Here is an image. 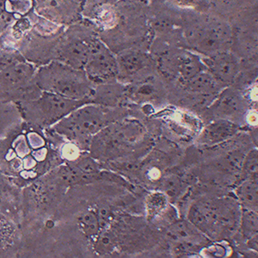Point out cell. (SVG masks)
I'll use <instances>...</instances> for the list:
<instances>
[{"mask_svg":"<svg viewBox=\"0 0 258 258\" xmlns=\"http://www.w3.org/2000/svg\"><path fill=\"white\" fill-rule=\"evenodd\" d=\"M112 109L96 103H85L53 125L52 129L85 153H88L93 136L116 121Z\"/></svg>","mask_w":258,"mask_h":258,"instance_id":"cell-1","label":"cell"},{"mask_svg":"<svg viewBox=\"0 0 258 258\" xmlns=\"http://www.w3.org/2000/svg\"><path fill=\"white\" fill-rule=\"evenodd\" d=\"M145 129L136 120L114 121L91 139L88 153L96 160H109L141 141Z\"/></svg>","mask_w":258,"mask_h":258,"instance_id":"cell-2","label":"cell"},{"mask_svg":"<svg viewBox=\"0 0 258 258\" xmlns=\"http://www.w3.org/2000/svg\"><path fill=\"white\" fill-rule=\"evenodd\" d=\"M27 103L22 107L21 114L28 123L39 127H52L75 109L89 102L71 99L59 95H48Z\"/></svg>","mask_w":258,"mask_h":258,"instance_id":"cell-3","label":"cell"},{"mask_svg":"<svg viewBox=\"0 0 258 258\" xmlns=\"http://www.w3.org/2000/svg\"><path fill=\"white\" fill-rule=\"evenodd\" d=\"M161 66L165 74L177 79L182 85L206 70L203 60L187 51L167 54Z\"/></svg>","mask_w":258,"mask_h":258,"instance_id":"cell-4","label":"cell"},{"mask_svg":"<svg viewBox=\"0 0 258 258\" xmlns=\"http://www.w3.org/2000/svg\"><path fill=\"white\" fill-rule=\"evenodd\" d=\"M203 63L206 71L224 87L232 85L240 73L238 57L226 51L207 56Z\"/></svg>","mask_w":258,"mask_h":258,"instance_id":"cell-5","label":"cell"},{"mask_svg":"<svg viewBox=\"0 0 258 258\" xmlns=\"http://www.w3.org/2000/svg\"><path fill=\"white\" fill-rule=\"evenodd\" d=\"M87 71L89 77L97 82L105 84L117 81V58L110 51L100 45L96 48Z\"/></svg>","mask_w":258,"mask_h":258,"instance_id":"cell-6","label":"cell"},{"mask_svg":"<svg viewBox=\"0 0 258 258\" xmlns=\"http://www.w3.org/2000/svg\"><path fill=\"white\" fill-rule=\"evenodd\" d=\"M239 130L238 124L226 118H218L203 129L197 142L203 147H214L233 138Z\"/></svg>","mask_w":258,"mask_h":258,"instance_id":"cell-7","label":"cell"},{"mask_svg":"<svg viewBox=\"0 0 258 258\" xmlns=\"http://www.w3.org/2000/svg\"><path fill=\"white\" fill-rule=\"evenodd\" d=\"M117 80L124 82L131 81L141 76L149 68L151 60L144 53L130 52L120 55L117 59Z\"/></svg>","mask_w":258,"mask_h":258,"instance_id":"cell-8","label":"cell"},{"mask_svg":"<svg viewBox=\"0 0 258 258\" xmlns=\"http://www.w3.org/2000/svg\"><path fill=\"white\" fill-rule=\"evenodd\" d=\"M182 86L189 93L206 96H218L220 91L225 88L206 70L182 84Z\"/></svg>","mask_w":258,"mask_h":258,"instance_id":"cell-9","label":"cell"},{"mask_svg":"<svg viewBox=\"0 0 258 258\" xmlns=\"http://www.w3.org/2000/svg\"><path fill=\"white\" fill-rule=\"evenodd\" d=\"M127 95V89L125 86L114 82L105 83L100 91L93 93L91 97V103L99 105L114 108L117 107L120 101Z\"/></svg>","mask_w":258,"mask_h":258,"instance_id":"cell-10","label":"cell"},{"mask_svg":"<svg viewBox=\"0 0 258 258\" xmlns=\"http://www.w3.org/2000/svg\"><path fill=\"white\" fill-rule=\"evenodd\" d=\"M234 195L241 209L257 212V179H246L236 183Z\"/></svg>","mask_w":258,"mask_h":258,"instance_id":"cell-11","label":"cell"},{"mask_svg":"<svg viewBox=\"0 0 258 258\" xmlns=\"http://www.w3.org/2000/svg\"><path fill=\"white\" fill-rule=\"evenodd\" d=\"M77 220L83 234L90 240H93L102 231L96 209H86L80 213L77 217Z\"/></svg>","mask_w":258,"mask_h":258,"instance_id":"cell-12","label":"cell"},{"mask_svg":"<svg viewBox=\"0 0 258 258\" xmlns=\"http://www.w3.org/2000/svg\"><path fill=\"white\" fill-rule=\"evenodd\" d=\"M238 226L241 237L243 241L246 242L249 238L256 236L258 230L257 212L241 209Z\"/></svg>","mask_w":258,"mask_h":258,"instance_id":"cell-13","label":"cell"},{"mask_svg":"<svg viewBox=\"0 0 258 258\" xmlns=\"http://www.w3.org/2000/svg\"><path fill=\"white\" fill-rule=\"evenodd\" d=\"M257 150H250L243 157L240 166V174L236 183L246 179H257Z\"/></svg>","mask_w":258,"mask_h":258,"instance_id":"cell-14","label":"cell"},{"mask_svg":"<svg viewBox=\"0 0 258 258\" xmlns=\"http://www.w3.org/2000/svg\"><path fill=\"white\" fill-rule=\"evenodd\" d=\"M167 207V197L161 192L150 194L146 203L148 220H153Z\"/></svg>","mask_w":258,"mask_h":258,"instance_id":"cell-15","label":"cell"},{"mask_svg":"<svg viewBox=\"0 0 258 258\" xmlns=\"http://www.w3.org/2000/svg\"><path fill=\"white\" fill-rule=\"evenodd\" d=\"M97 18L103 26L108 27V28L114 26L117 20L116 12L114 11L111 4H103L100 6L99 10L97 12Z\"/></svg>","mask_w":258,"mask_h":258,"instance_id":"cell-16","label":"cell"}]
</instances>
